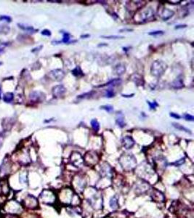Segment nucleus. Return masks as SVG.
Returning <instances> with one entry per match:
<instances>
[{
    "mask_svg": "<svg viewBox=\"0 0 194 218\" xmlns=\"http://www.w3.org/2000/svg\"><path fill=\"white\" fill-rule=\"evenodd\" d=\"M133 29H121L120 30V32H122V31H129V32H130V31H133Z\"/></svg>",
    "mask_w": 194,
    "mask_h": 218,
    "instance_id": "35",
    "label": "nucleus"
},
{
    "mask_svg": "<svg viewBox=\"0 0 194 218\" xmlns=\"http://www.w3.org/2000/svg\"><path fill=\"white\" fill-rule=\"evenodd\" d=\"M65 75H66V73L62 69H54L50 72L48 76L51 79L59 82L64 78Z\"/></svg>",
    "mask_w": 194,
    "mask_h": 218,
    "instance_id": "3",
    "label": "nucleus"
},
{
    "mask_svg": "<svg viewBox=\"0 0 194 218\" xmlns=\"http://www.w3.org/2000/svg\"><path fill=\"white\" fill-rule=\"evenodd\" d=\"M121 82L122 81L121 79H112L110 82H108V83H106L105 85H103V86H111V87L118 86V85H121Z\"/></svg>",
    "mask_w": 194,
    "mask_h": 218,
    "instance_id": "13",
    "label": "nucleus"
},
{
    "mask_svg": "<svg viewBox=\"0 0 194 218\" xmlns=\"http://www.w3.org/2000/svg\"><path fill=\"white\" fill-rule=\"evenodd\" d=\"M148 34L150 35V36H159V35L164 34L163 31H152V32H150Z\"/></svg>",
    "mask_w": 194,
    "mask_h": 218,
    "instance_id": "26",
    "label": "nucleus"
},
{
    "mask_svg": "<svg viewBox=\"0 0 194 218\" xmlns=\"http://www.w3.org/2000/svg\"><path fill=\"white\" fill-rule=\"evenodd\" d=\"M41 48H42V46H39V47H36V48H34V49H33L32 52H33V53H34V52L39 51V50H41Z\"/></svg>",
    "mask_w": 194,
    "mask_h": 218,
    "instance_id": "34",
    "label": "nucleus"
},
{
    "mask_svg": "<svg viewBox=\"0 0 194 218\" xmlns=\"http://www.w3.org/2000/svg\"><path fill=\"white\" fill-rule=\"evenodd\" d=\"M114 92H113V90L111 89H109V90H106V93H105V96L107 98H112V97L114 96Z\"/></svg>",
    "mask_w": 194,
    "mask_h": 218,
    "instance_id": "24",
    "label": "nucleus"
},
{
    "mask_svg": "<svg viewBox=\"0 0 194 218\" xmlns=\"http://www.w3.org/2000/svg\"><path fill=\"white\" fill-rule=\"evenodd\" d=\"M18 26H19L21 28H22L23 30H24V31H34V29H33V28L32 27V26H26V25H24V24H20V23L18 24Z\"/></svg>",
    "mask_w": 194,
    "mask_h": 218,
    "instance_id": "19",
    "label": "nucleus"
},
{
    "mask_svg": "<svg viewBox=\"0 0 194 218\" xmlns=\"http://www.w3.org/2000/svg\"><path fill=\"white\" fill-rule=\"evenodd\" d=\"M185 27H186V25H178V26H176L175 29H179V28H185Z\"/></svg>",
    "mask_w": 194,
    "mask_h": 218,
    "instance_id": "33",
    "label": "nucleus"
},
{
    "mask_svg": "<svg viewBox=\"0 0 194 218\" xmlns=\"http://www.w3.org/2000/svg\"><path fill=\"white\" fill-rule=\"evenodd\" d=\"M11 20H12L11 18L9 16H0V21H5L7 22H10Z\"/></svg>",
    "mask_w": 194,
    "mask_h": 218,
    "instance_id": "27",
    "label": "nucleus"
},
{
    "mask_svg": "<svg viewBox=\"0 0 194 218\" xmlns=\"http://www.w3.org/2000/svg\"><path fill=\"white\" fill-rule=\"evenodd\" d=\"M171 86L173 87L174 89H176V90H178V89H181L184 87V83L182 79L178 78L172 82Z\"/></svg>",
    "mask_w": 194,
    "mask_h": 218,
    "instance_id": "11",
    "label": "nucleus"
},
{
    "mask_svg": "<svg viewBox=\"0 0 194 218\" xmlns=\"http://www.w3.org/2000/svg\"><path fill=\"white\" fill-rule=\"evenodd\" d=\"M123 145L124 147L126 148L127 149L131 148L132 147L135 145V141L131 137L126 136L123 138Z\"/></svg>",
    "mask_w": 194,
    "mask_h": 218,
    "instance_id": "9",
    "label": "nucleus"
},
{
    "mask_svg": "<svg viewBox=\"0 0 194 218\" xmlns=\"http://www.w3.org/2000/svg\"><path fill=\"white\" fill-rule=\"evenodd\" d=\"M117 205H118V201H117L116 198L114 196V197L112 198L111 202H110V206L113 209H115V208L117 207Z\"/></svg>",
    "mask_w": 194,
    "mask_h": 218,
    "instance_id": "22",
    "label": "nucleus"
},
{
    "mask_svg": "<svg viewBox=\"0 0 194 218\" xmlns=\"http://www.w3.org/2000/svg\"><path fill=\"white\" fill-rule=\"evenodd\" d=\"M0 64H1V63H0Z\"/></svg>",
    "mask_w": 194,
    "mask_h": 218,
    "instance_id": "39",
    "label": "nucleus"
},
{
    "mask_svg": "<svg viewBox=\"0 0 194 218\" xmlns=\"http://www.w3.org/2000/svg\"><path fill=\"white\" fill-rule=\"evenodd\" d=\"M174 15V12L167 9V8H163L159 13V16L164 21H167L171 18Z\"/></svg>",
    "mask_w": 194,
    "mask_h": 218,
    "instance_id": "7",
    "label": "nucleus"
},
{
    "mask_svg": "<svg viewBox=\"0 0 194 218\" xmlns=\"http://www.w3.org/2000/svg\"><path fill=\"white\" fill-rule=\"evenodd\" d=\"M100 109H102V110H105V111L110 113V112L113 111V107L111 105H104L100 106Z\"/></svg>",
    "mask_w": 194,
    "mask_h": 218,
    "instance_id": "20",
    "label": "nucleus"
},
{
    "mask_svg": "<svg viewBox=\"0 0 194 218\" xmlns=\"http://www.w3.org/2000/svg\"><path fill=\"white\" fill-rule=\"evenodd\" d=\"M1 88H0V99H1Z\"/></svg>",
    "mask_w": 194,
    "mask_h": 218,
    "instance_id": "38",
    "label": "nucleus"
},
{
    "mask_svg": "<svg viewBox=\"0 0 194 218\" xmlns=\"http://www.w3.org/2000/svg\"><path fill=\"white\" fill-rule=\"evenodd\" d=\"M125 71H126V67H125L124 65L121 64V63L116 65L114 68V72L118 76H121L124 73H125Z\"/></svg>",
    "mask_w": 194,
    "mask_h": 218,
    "instance_id": "12",
    "label": "nucleus"
},
{
    "mask_svg": "<svg viewBox=\"0 0 194 218\" xmlns=\"http://www.w3.org/2000/svg\"><path fill=\"white\" fill-rule=\"evenodd\" d=\"M91 126L95 132H98V131L99 130L100 124H99V122H98V120L95 119H93L91 121Z\"/></svg>",
    "mask_w": 194,
    "mask_h": 218,
    "instance_id": "17",
    "label": "nucleus"
},
{
    "mask_svg": "<svg viewBox=\"0 0 194 218\" xmlns=\"http://www.w3.org/2000/svg\"><path fill=\"white\" fill-rule=\"evenodd\" d=\"M102 38L108 39H123L124 36H102Z\"/></svg>",
    "mask_w": 194,
    "mask_h": 218,
    "instance_id": "25",
    "label": "nucleus"
},
{
    "mask_svg": "<svg viewBox=\"0 0 194 218\" xmlns=\"http://www.w3.org/2000/svg\"><path fill=\"white\" fill-rule=\"evenodd\" d=\"M69 40H70V35L68 33H63V40H62V42H64V43H68L69 42Z\"/></svg>",
    "mask_w": 194,
    "mask_h": 218,
    "instance_id": "23",
    "label": "nucleus"
},
{
    "mask_svg": "<svg viewBox=\"0 0 194 218\" xmlns=\"http://www.w3.org/2000/svg\"><path fill=\"white\" fill-rule=\"evenodd\" d=\"M66 89L63 85H57V86H55L53 88V95L55 98H61V97H63L64 95V94L66 93Z\"/></svg>",
    "mask_w": 194,
    "mask_h": 218,
    "instance_id": "5",
    "label": "nucleus"
},
{
    "mask_svg": "<svg viewBox=\"0 0 194 218\" xmlns=\"http://www.w3.org/2000/svg\"><path fill=\"white\" fill-rule=\"evenodd\" d=\"M95 93V92H93V91L90 92V93H84V94H83V95H78V96L77 97V98H78V99H83V98H91L92 96H93V95H94Z\"/></svg>",
    "mask_w": 194,
    "mask_h": 218,
    "instance_id": "18",
    "label": "nucleus"
},
{
    "mask_svg": "<svg viewBox=\"0 0 194 218\" xmlns=\"http://www.w3.org/2000/svg\"><path fill=\"white\" fill-rule=\"evenodd\" d=\"M7 43L5 42H0V53H2L3 51H4V48H5V47L7 46Z\"/></svg>",
    "mask_w": 194,
    "mask_h": 218,
    "instance_id": "30",
    "label": "nucleus"
},
{
    "mask_svg": "<svg viewBox=\"0 0 194 218\" xmlns=\"http://www.w3.org/2000/svg\"><path fill=\"white\" fill-rule=\"evenodd\" d=\"M71 72H72V73L75 76L81 77V76H84V73L81 70V68H80L79 66H76V68H75Z\"/></svg>",
    "mask_w": 194,
    "mask_h": 218,
    "instance_id": "16",
    "label": "nucleus"
},
{
    "mask_svg": "<svg viewBox=\"0 0 194 218\" xmlns=\"http://www.w3.org/2000/svg\"><path fill=\"white\" fill-rule=\"evenodd\" d=\"M154 17V11L151 7L145 8L144 10H140L136 13L134 19L138 23H145L153 19Z\"/></svg>",
    "mask_w": 194,
    "mask_h": 218,
    "instance_id": "1",
    "label": "nucleus"
},
{
    "mask_svg": "<svg viewBox=\"0 0 194 218\" xmlns=\"http://www.w3.org/2000/svg\"><path fill=\"white\" fill-rule=\"evenodd\" d=\"M147 103H148V105H149L150 109H155V108H156L157 106H158V104L156 103V102H153V103H150V101H148V102H147Z\"/></svg>",
    "mask_w": 194,
    "mask_h": 218,
    "instance_id": "29",
    "label": "nucleus"
},
{
    "mask_svg": "<svg viewBox=\"0 0 194 218\" xmlns=\"http://www.w3.org/2000/svg\"><path fill=\"white\" fill-rule=\"evenodd\" d=\"M184 118L188 121H191V122H193L194 121V117L193 116L188 114V113H185V114L184 115Z\"/></svg>",
    "mask_w": 194,
    "mask_h": 218,
    "instance_id": "28",
    "label": "nucleus"
},
{
    "mask_svg": "<svg viewBox=\"0 0 194 218\" xmlns=\"http://www.w3.org/2000/svg\"><path fill=\"white\" fill-rule=\"evenodd\" d=\"M172 126H173L174 127H175V128H176L177 130H180V131H184V132H187V133H190V130H189L188 129H187L186 127H183V125H180V124L175 123V122H174V123H172Z\"/></svg>",
    "mask_w": 194,
    "mask_h": 218,
    "instance_id": "15",
    "label": "nucleus"
},
{
    "mask_svg": "<svg viewBox=\"0 0 194 218\" xmlns=\"http://www.w3.org/2000/svg\"><path fill=\"white\" fill-rule=\"evenodd\" d=\"M45 99V95L39 91H33L30 94V100L32 102L39 103Z\"/></svg>",
    "mask_w": 194,
    "mask_h": 218,
    "instance_id": "4",
    "label": "nucleus"
},
{
    "mask_svg": "<svg viewBox=\"0 0 194 218\" xmlns=\"http://www.w3.org/2000/svg\"><path fill=\"white\" fill-rule=\"evenodd\" d=\"M131 79L132 81L135 82L138 86H142V85H143V84H144V80H143V76H140V75L139 74H136V73H135V74H133V76H131Z\"/></svg>",
    "mask_w": 194,
    "mask_h": 218,
    "instance_id": "10",
    "label": "nucleus"
},
{
    "mask_svg": "<svg viewBox=\"0 0 194 218\" xmlns=\"http://www.w3.org/2000/svg\"><path fill=\"white\" fill-rule=\"evenodd\" d=\"M170 116L172 117V118H175V119H180V116L177 114V113H170Z\"/></svg>",
    "mask_w": 194,
    "mask_h": 218,
    "instance_id": "32",
    "label": "nucleus"
},
{
    "mask_svg": "<svg viewBox=\"0 0 194 218\" xmlns=\"http://www.w3.org/2000/svg\"><path fill=\"white\" fill-rule=\"evenodd\" d=\"M167 68V65L162 60H155L152 63L150 73L153 76L160 77L164 74Z\"/></svg>",
    "mask_w": 194,
    "mask_h": 218,
    "instance_id": "2",
    "label": "nucleus"
},
{
    "mask_svg": "<svg viewBox=\"0 0 194 218\" xmlns=\"http://www.w3.org/2000/svg\"><path fill=\"white\" fill-rule=\"evenodd\" d=\"M5 209L11 214H14L18 212L19 209H21V207L18 204V203L15 202V201H10V202L7 203L5 205Z\"/></svg>",
    "mask_w": 194,
    "mask_h": 218,
    "instance_id": "6",
    "label": "nucleus"
},
{
    "mask_svg": "<svg viewBox=\"0 0 194 218\" xmlns=\"http://www.w3.org/2000/svg\"><path fill=\"white\" fill-rule=\"evenodd\" d=\"M41 34L44 35V36H50V35H51V32H50V31H49V30L44 29V30H43L42 31H41Z\"/></svg>",
    "mask_w": 194,
    "mask_h": 218,
    "instance_id": "31",
    "label": "nucleus"
},
{
    "mask_svg": "<svg viewBox=\"0 0 194 218\" xmlns=\"http://www.w3.org/2000/svg\"><path fill=\"white\" fill-rule=\"evenodd\" d=\"M10 170V164L8 161L4 160L1 167H0V175L5 176L7 174H8Z\"/></svg>",
    "mask_w": 194,
    "mask_h": 218,
    "instance_id": "8",
    "label": "nucleus"
},
{
    "mask_svg": "<svg viewBox=\"0 0 194 218\" xmlns=\"http://www.w3.org/2000/svg\"><path fill=\"white\" fill-rule=\"evenodd\" d=\"M116 124L119 126L120 127H125L126 124H125L124 119L123 117H118V118L116 119Z\"/></svg>",
    "mask_w": 194,
    "mask_h": 218,
    "instance_id": "21",
    "label": "nucleus"
},
{
    "mask_svg": "<svg viewBox=\"0 0 194 218\" xmlns=\"http://www.w3.org/2000/svg\"><path fill=\"white\" fill-rule=\"evenodd\" d=\"M134 95V94H132L131 95H122V96L124 97V98H130V97H133Z\"/></svg>",
    "mask_w": 194,
    "mask_h": 218,
    "instance_id": "36",
    "label": "nucleus"
},
{
    "mask_svg": "<svg viewBox=\"0 0 194 218\" xmlns=\"http://www.w3.org/2000/svg\"><path fill=\"white\" fill-rule=\"evenodd\" d=\"M81 38H84V37H90V35L89 34H87V35H82V36H81Z\"/></svg>",
    "mask_w": 194,
    "mask_h": 218,
    "instance_id": "37",
    "label": "nucleus"
},
{
    "mask_svg": "<svg viewBox=\"0 0 194 218\" xmlns=\"http://www.w3.org/2000/svg\"><path fill=\"white\" fill-rule=\"evenodd\" d=\"M14 99V94L12 93H7L3 97V100L6 103H11Z\"/></svg>",
    "mask_w": 194,
    "mask_h": 218,
    "instance_id": "14",
    "label": "nucleus"
}]
</instances>
